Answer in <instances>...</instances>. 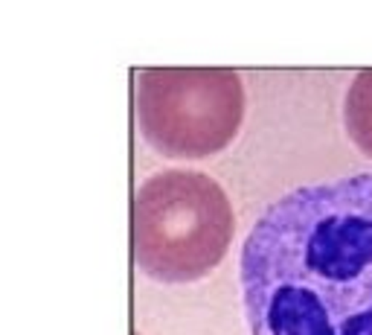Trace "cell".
Returning a JSON list of instances; mask_svg holds the SVG:
<instances>
[{"label":"cell","instance_id":"3957f363","mask_svg":"<svg viewBox=\"0 0 372 335\" xmlns=\"http://www.w3.org/2000/svg\"><path fill=\"white\" fill-rule=\"evenodd\" d=\"M134 114L158 155L212 158L244 123V85L230 68H148L137 76Z\"/></svg>","mask_w":372,"mask_h":335},{"label":"cell","instance_id":"277c9868","mask_svg":"<svg viewBox=\"0 0 372 335\" xmlns=\"http://www.w3.org/2000/svg\"><path fill=\"white\" fill-rule=\"evenodd\" d=\"M344 129L358 151L372 161V68L355 73L344 97Z\"/></svg>","mask_w":372,"mask_h":335},{"label":"cell","instance_id":"7a4b0ae2","mask_svg":"<svg viewBox=\"0 0 372 335\" xmlns=\"http://www.w3.org/2000/svg\"><path fill=\"white\" fill-rule=\"evenodd\" d=\"M233 230V204L207 172H154L134 196V262L158 283H195L207 277L227 257Z\"/></svg>","mask_w":372,"mask_h":335},{"label":"cell","instance_id":"6da1fadb","mask_svg":"<svg viewBox=\"0 0 372 335\" xmlns=\"http://www.w3.org/2000/svg\"><path fill=\"white\" fill-rule=\"evenodd\" d=\"M239 280L251 335H372V172L270 201Z\"/></svg>","mask_w":372,"mask_h":335}]
</instances>
